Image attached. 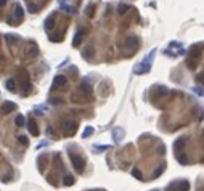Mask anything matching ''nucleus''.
I'll return each mask as SVG.
<instances>
[{
  "label": "nucleus",
  "instance_id": "obj_14",
  "mask_svg": "<svg viewBox=\"0 0 204 191\" xmlns=\"http://www.w3.org/2000/svg\"><path fill=\"white\" fill-rule=\"evenodd\" d=\"M112 137H114L116 141H121L122 137H124V132H122L121 129H114V132H112Z\"/></svg>",
  "mask_w": 204,
  "mask_h": 191
},
{
  "label": "nucleus",
  "instance_id": "obj_10",
  "mask_svg": "<svg viewBox=\"0 0 204 191\" xmlns=\"http://www.w3.org/2000/svg\"><path fill=\"white\" fill-rule=\"evenodd\" d=\"M16 109V104L15 103H10V101H5L3 104H2V112L3 114H8V112H11V111H15Z\"/></svg>",
  "mask_w": 204,
  "mask_h": 191
},
{
  "label": "nucleus",
  "instance_id": "obj_7",
  "mask_svg": "<svg viewBox=\"0 0 204 191\" xmlns=\"http://www.w3.org/2000/svg\"><path fill=\"white\" fill-rule=\"evenodd\" d=\"M185 145H186V138H178L177 141L174 143V151H175V156H178V154H182L183 153V148H185Z\"/></svg>",
  "mask_w": 204,
  "mask_h": 191
},
{
  "label": "nucleus",
  "instance_id": "obj_2",
  "mask_svg": "<svg viewBox=\"0 0 204 191\" xmlns=\"http://www.w3.org/2000/svg\"><path fill=\"white\" fill-rule=\"evenodd\" d=\"M23 16H24V13H23V8H21L19 5H16L15 6V11H13V15L11 16H8V24H11V26H18L21 21H23Z\"/></svg>",
  "mask_w": 204,
  "mask_h": 191
},
{
  "label": "nucleus",
  "instance_id": "obj_20",
  "mask_svg": "<svg viewBox=\"0 0 204 191\" xmlns=\"http://www.w3.org/2000/svg\"><path fill=\"white\" fill-rule=\"evenodd\" d=\"M92 133H93V127H87V129L84 130L82 137H84V138H87V137H90V135H92Z\"/></svg>",
  "mask_w": 204,
  "mask_h": 191
},
{
  "label": "nucleus",
  "instance_id": "obj_5",
  "mask_svg": "<svg viewBox=\"0 0 204 191\" xmlns=\"http://www.w3.org/2000/svg\"><path fill=\"white\" fill-rule=\"evenodd\" d=\"M154 53H156V52H151L150 53V56H148V58H146L143 63H142V64H140V66H137L135 68V74H143V72H148V71H150V68H151V60L154 58Z\"/></svg>",
  "mask_w": 204,
  "mask_h": 191
},
{
  "label": "nucleus",
  "instance_id": "obj_3",
  "mask_svg": "<svg viewBox=\"0 0 204 191\" xmlns=\"http://www.w3.org/2000/svg\"><path fill=\"white\" fill-rule=\"evenodd\" d=\"M188 189H190L188 180H177L167 186V191H188Z\"/></svg>",
  "mask_w": 204,
  "mask_h": 191
},
{
  "label": "nucleus",
  "instance_id": "obj_24",
  "mask_svg": "<svg viewBox=\"0 0 204 191\" xmlns=\"http://www.w3.org/2000/svg\"><path fill=\"white\" fill-rule=\"evenodd\" d=\"M125 10H130V6H127V5H119V13H125Z\"/></svg>",
  "mask_w": 204,
  "mask_h": 191
},
{
  "label": "nucleus",
  "instance_id": "obj_22",
  "mask_svg": "<svg viewBox=\"0 0 204 191\" xmlns=\"http://www.w3.org/2000/svg\"><path fill=\"white\" fill-rule=\"evenodd\" d=\"M93 6H95L93 3H90V5L87 6V11H85V13H87V16H90V18L93 16Z\"/></svg>",
  "mask_w": 204,
  "mask_h": 191
},
{
  "label": "nucleus",
  "instance_id": "obj_23",
  "mask_svg": "<svg viewBox=\"0 0 204 191\" xmlns=\"http://www.w3.org/2000/svg\"><path fill=\"white\" fill-rule=\"evenodd\" d=\"M82 92H85V93H88L90 95V85H88V84H82Z\"/></svg>",
  "mask_w": 204,
  "mask_h": 191
},
{
  "label": "nucleus",
  "instance_id": "obj_21",
  "mask_svg": "<svg viewBox=\"0 0 204 191\" xmlns=\"http://www.w3.org/2000/svg\"><path fill=\"white\" fill-rule=\"evenodd\" d=\"M132 175L135 177V178H138V180H143V177H142V172H140L138 169H133V170H132Z\"/></svg>",
  "mask_w": 204,
  "mask_h": 191
},
{
  "label": "nucleus",
  "instance_id": "obj_15",
  "mask_svg": "<svg viewBox=\"0 0 204 191\" xmlns=\"http://www.w3.org/2000/svg\"><path fill=\"white\" fill-rule=\"evenodd\" d=\"M82 39H84V32L79 31V32L76 34V39H74V42H73V45H74V47H79V44H80Z\"/></svg>",
  "mask_w": 204,
  "mask_h": 191
},
{
  "label": "nucleus",
  "instance_id": "obj_18",
  "mask_svg": "<svg viewBox=\"0 0 204 191\" xmlns=\"http://www.w3.org/2000/svg\"><path fill=\"white\" fill-rule=\"evenodd\" d=\"M92 53H93V48L88 47V48H85V50L82 52V56H84V58H90V56H92Z\"/></svg>",
  "mask_w": 204,
  "mask_h": 191
},
{
  "label": "nucleus",
  "instance_id": "obj_11",
  "mask_svg": "<svg viewBox=\"0 0 204 191\" xmlns=\"http://www.w3.org/2000/svg\"><path fill=\"white\" fill-rule=\"evenodd\" d=\"M27 129H29V133H31L32 137H37L39 135V129H37V125H36V122H34L32 119L27 122Z\"/></svg>",
  "mask_w": 204,
  "mask_h": 191
},
{
  "label": "nucleus",
  "instance_id": "obj_25",
  "mask_svg": "<svg viewBox=\"0 0 204 191\" xmlns=\"http://www.w3.org/2000/svg\"><path fill=\"white\" fill-rule=\"evenodd\" d=\"M163 172H164V169H163V167H161V169H158V170H156V172H154V175H153V177H154V178H156V177H159V175H161V173H163Z\"/></svg>",
  "mask_w": 204,
  "mask_h": 191
},
{
  "label": "nucleus",
  "instance_id": "obj_26",
  "mask_svg": "<svg viewBox=\"0 0 204 191\" xmlns=\"http://www.w3.org/2000/svg\"><path fill=\"white\" fill-rule=\"evenodd\" d=\"M196 80H198L199 84H204V72H202V74H199L198 77H196Z\"/></svg>",
  "mask_w": 204,
  "mask_h": 191
},
{
  "label": "nucleus",
  "instance_id": "obj_17",
  "mask_svg": "<svg viewBox=\"0 0 204 191\" xmlns=\"http://www.w3.org/2000/svg\"><path fill=\"white\" fill-rule=\"evenodd\" d=\"M63 183H65L66 186H71V185H74V177H71V175H66V177H65V181H63Z\"/></svg>",
  "mask_w": 204,
  "mask_h": 191
},
{
  "label": "nucleus",
  "instance_id": "obj_1",
  "mask_svg": "<svg viewBox=\"0 0 204 191\" xmlns=\"http://www.w3.org/2000/svg\"><path fill=\"white\" fill-rule=\"evenodd\" d=\"M199 53H201V47L199 45H193L188 50V60H186V63H188L190 69H196V60H198Z\"/></svg>",
  "mask_w": 204,
  "mask_h": 191
},
{
  "label": "nucleus",
  "instance_id": "obj_4",
  "mask_svg": "<svg viewBox=\"0 0 204 191\" xmlns=\"http://www.w3.org/2000/svg\"><path fill=\"white\" fill-rule=\"evenodd\" d=\"M69 159H71V164L74 166V169L79 173H82L84 172V167H85V162H84V159L80 158V156H77V154H74V153H69Z\"/></svg>",
  "mask_w": 204,
  "mask_h": 191
},
{
  "label": "nucleus",
  "instance_id": "obj_19",
  "mask_svg": "<svg viewBox=\"0 0 204 191\" xmlns=\"http://www.w3.org/2000/svg\"><path fill=\"white\" fill-rule=\"evenodd\" d=\"M15 122H16V125H18V127H23V125H24V122H26V121H24V116H23V114H19V116L15 119Z\"/></svg>",
  "mask_w": 204,
  "mask_h": 191
},
{
  "label": "nucleus",
  "instance_id": "obj_27",
  "mask_svg": "<svg viewBox=\"0 0 204 191\" xmlns=\"http://www.w3.org/2000/svg\"><path fill=\"white\" fill-rule=\"evenodd\" d=\"M19 141H21L23 145H27V138H26V137H19Z\"/></svg>",
  "mask_w": 204,
  "mask_h": 191
},
{
  "label": "nucleus",
  "instance_id": "obj_9",
  "mask_svg": "<svg viewBox=\"0 0 204 191\" xmlns=\"http://www.w3.org/2000/svg\"><path fill=\"white\" fill-rule=\"evenodd\" d=\"M66 84H68V79L65 76H56L55 80H53V87L61 88V87H66Z\"/></svg>",
  "mask_w": 204,
  "mask_h": 191
},
{
  "label": "nucleus",
  "instance_id": "obj_16",
  "mask_svg": "<svg viewBox=\"0 0 204 191\" xmlns=\"http://www.w3.org/2000/svg\"><path fill=\"white\" fill-rule=\"evenodd\" d=\"M5 40L8 42V44H15V42H18L16 35H13V34H5Z\"/></svg>",
  "mask_w": 204,
  "mask_h": 191
},
{
  "label": "nucleus",
  "instance_id": "obj_13",
  "mask_svg": "<svg viewBox=\"0 0 204 191\" xmlns=\"http://www.w3.org/2000/svg\"><path fill=\"white\" fill-rule=\"evenodd\" d=\"M5 88H8L10 92H15V90H16L15 80H13V79H6V80H5Z\"/></svg>",
  "mask_w": 204,
  "mask_h": 191
},
{
  "label": "nucleus",
  "instance_id": "obj_6",
  "mask_svg": "<svg viewBox=\"0 0 204 191\" xmlns=\"http://www.w3.org/2000/svg\"><path fill=\"white\" fill-rule=\"evenodd\" d=\"M138 44H140V42H138V39L135 37V35H130V37H127V39H125V42H124V47L125 48H127V50H135V48L138 47Z\"/></svg>",
  "mask_w": 204,
  "mask_h": 191
},
{
  "label": "nucleus",
  "instance_id": "obj_8",
  "mask_svg": "<svg viewBox=\"0 0 204 191\" xmlns=\"http://www.w3.org/2000/svg\"><path fill=\"white\" fill-rule=\"evenodd\" d=\"M76 130H77V122H65V135L66 137H71V135H74L76 133Z\"/></svg>",
  "mask_w": 204,
  "mask_h": 191
},
{
  "label": "nucleus",
  "instance_id": "obj_12",
  "mask_svg": "<svg viewBox=\"0 0 204 191\" xmlns=\"http://www.w3.org/2000/svg\"><path fill=\"white\" fill-rule=\"evenodd\" d=\"M53 26H55V15H50V16L47 18V21H45V29L50 31Z\"/></svg>",
  "mask_w": 204,
  "mask_h": 191
}]
</instances>
